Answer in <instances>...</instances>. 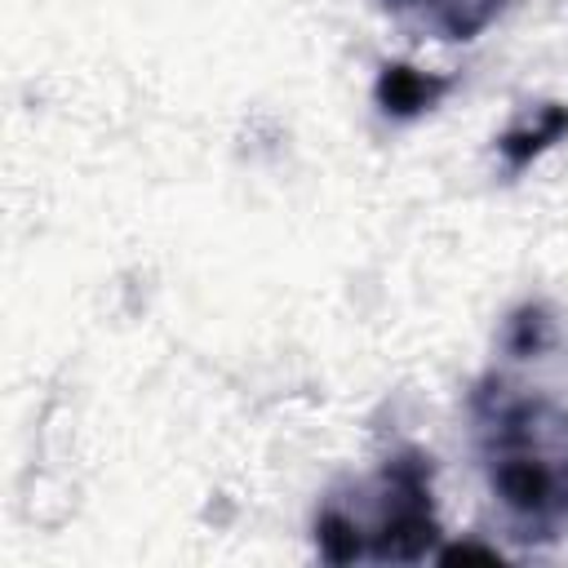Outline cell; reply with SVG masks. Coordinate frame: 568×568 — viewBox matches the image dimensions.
I'll list each match as a JSON object with an SVG mask.
<instances>
[{"mask_svg":"<svg viewBox=\"0 0 568 568\" xmlns=\"http://www.w3.org/2000/svg\"><path fill=\"white\" fill-rule=\"evenodd\" d=\"M488 484L524 519L568 515V422L532 399H497L484 413Z\"/></svg>","mask_w":568,"mask_h":568,"instance_id":"obj_1","label":"cell"},{"mask_svg":"<svg viewBox=\"0 0 568 568\" xmlns=\"http://www.w3.org/2000/svg\"><path fill=\"white\" fill-rule=\"evenodd\" d=\"M386 4L399 9V13H413L439 40H470L501 9V0H386Z\"/></svg>","mask_w":568,"mask_h":568,"instance_id":"obj_2","label":"cell"},{"mask_svg":"<svg viewBox=\"0 0 568 568\" xmlns=\"http://www.w3.org/2000/svg\"><path fill=\"white\" fill-rule=\"evenodd\" d=\"M444 93H448L444 75H426V71H413V67H399V62L377 75V102L390 115H417V111L435 106Z\"/></svg>","mask_w":568,"mask_h":568,"instance_id":"obj_3","label":"cell"},{"mask_svg":"<svg viewBox=\"0 0 568 568\" xmlns=\"http://www.w3.org/2000/svg\"><path fill=\"white\" fill-rule=\"evenodd\" d=\"M564 133H568V106H546V111H537L532 124L510 129V133L501 138V155H506L510 169H524L532 155H541V151H546L550 142H559Z\"/></svg>","mask_w":568,"mask_h":568,"instance_id":"obj_4","label":"cell"}]
</instances>
